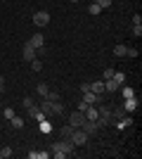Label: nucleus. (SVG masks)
Here are the masks:
<instances>
[{"instance_id": "obj_27", "label": "nucleus", "mask_w": 142, "mask_h": 159, "mask_svg": "<svg viewBox=\"0 0 142 159\" xmlns=\"http://www.w3.org/2000/svg\"><path fill=\"white\" fill-rule=\"evenodd\" d=\"M36 90H38V95H41V98H45V95H47V90H50V88H47L45 83H38V88H36Z\"/></svg>"}, {"instance_id": "obj_3", "label": "nucleus", "mask_w": 142, "mask_h": 159, "mask_svg": "<svg viewBox=\"0 0 142 159\" xmlns=\"http://www.w3.org/2000/svg\"><path fill=\"white\" fill-rule=\"evenodd\" d=\"M88 140H90V138L85 135V131H83V128H74V133H71V143H74L76 147H83Z\"/></svg>"}, {"instance_id": "obj_7", "label": "nucleus", "mask_w": 142, "mask_h": 159, "mask_svg": "<svg viewBox=\"0 0 142 159\" xmlns=\"http://www.w3.org/2000/svg\"><path fill=\"white\" fill-rule=\"evenodd\" d=\"M28 43L36 48V52H38V50H45V38H43V33H36V36H31V38H28Z\"/></svg>"}, {"instance_id": "obj_18", "label": "nucleus", "mask_w": 142, "mask_h": 159, "mask_svg": "<svg viewBox=\"0 0 142 159\" xmlns=\"http://www.w3.org/2000/svg\"><path fill=\"white\" fill-rule=\"evenodd\" d=\"M10 124H12V128H14V131H19V128H24V119H21V116H17V114H14L12 119H10Z\"/></svg>"}, {"instance_id": "obj_17", "label": "nucleus", "mask_w": 142, "mask_h": 159, "mask_svg": "<svg viewBox=\"0 0 142 159\" xmlns=\"http://www.w3.org/2000/svg\"><path fill=\"white\" fill-rule=\"evenodd\" d=\"M62 140H71V133H74V126L71 124H67V126H62Z\"/></svg>"}, {"instance_id": "obj_10", "label": "nucleus", "mask_w": 142, "mask_h": 159, "mask_svg": "<svg viewBox=\"0 0 142 159\" xmlns=\"http://www.w3.org/2000/svg\"><path fill=\"white\" fill-rule=\"evenodd\" d=\"M36 60V48L31 45V43H24V62H33Z\"/></svg>"}, {"instance_id": "obj_37", "label": "nucleus", "mask_w": 142, "mask_h": 159, "mask_svg": "<svg viewBox=\"0 0 142 159\" xmlns=\"http://www.w3.org/2000/svg\"><path fill=\"white\" fill-rule=\"evenodd\" d=\"M0 93H5V76L0 74Z\"/></svg>"}, {"instance_id": "obj_1", "label": "nucleus", "mask_w": 142, "mask_h": 159, "mask_svg": "<svg viewBox=\"0 0 142 159\" xmlns=\"http://www.w3.org/2000/svg\"><path fill=\"white\" fill-rule=\"evenodd\" d=\"M74 150H76V145L71 143V140H59V143H52V152H54V157H57V159H64V157H69V154H76Z\"/></svg>"}, {"instance_id": "obj_31", "label": "nucleus", "mask_w": 142, "mask_h": 159, "mask_svg": "<svg viewBox=\"0 0 142 159\" xmlns=\"http://www.w3.org/2000/svg\"><path fill=\"white\" fill-rule=\"evenodd\" d=\"M133 36H135V38L142 36V24H133Z\"/></svg>"}, {"instance_id": "obj_5", "label": "nucleus", "mask_w": 142, "mask_h": 159, "mask_svg": "<svg viewBox=\"0 0 142 159\" xmlns=\"http://www.w3.org/2000/svg\"><path fill=\"white\" fill-rule=\"evenodd\" d=\"M33 24H36V26H47V24H50V12L38 10V12L33 14Z\"/></svg>"}, {"instance_id": "obj_2", "label": "nucleus", "mask_w": 142, "mask_h": 159, "mask_svg": "<svg viewBox=\"0 0 142 159\" xmlns=\"http://www.w3.org/2000/svg\"><path fill=\"white\" fill-rule=\"evenodd\" d=\"M97 112H100V116H97V126L100 128L114 124V109H111V107H100Z\"/></svg>"}, {"instance_id": "obj_26", "label": "nucleus", "mask_w": 142, "mask_h": 159, "mask_svg": "<svg viewBox=\"0 0 142 159\" xmlns=\"http://www.w3.org/2000/svg\"><path fill=\"white\" fill-rule=\"evenodd\" d=\"M88 12H90V14H93V17H97V14H100V12H102V7H100V5H97V2H93V5H90V7H88Z\"/></svg>"}, {"instance_id": "obj_14", "label": "nucleus", "mask_w": 142, "mask_h": 159, "mask_svg": "<svg viewBox=\"0 0 142 159\" xmlns=\"http://www.w3.org/2000/svg\"><path fill=\"white\" fill-rule=\"evenodd\" d=\"M104 93H118V83H116L114 79L104 81Z\"/></svg>"}, {"instance_id": "obj_38", "label": "nucleus", "mask_w": 142, "mask_h": 159, "mask_svg": "<svg viewBox=\"0 0 142 159\" xmlns=\"http://www.w3.org/2000/svg\"><path fill=\"white\" fill-rule=\"evenodd\" d=\"M81 90H83V93H88V90H90V83H88V81H85V83H81Z\"/></svg>"}, {"instance_id": "obj_9", "label": "nucleus", "mask_w": 142, "mask_h": 159, "mask_svg": "<svg viewBox=\"0 0 142 159\" xmlns=\"http://www.w3.org/2000/svg\"><path fill=\"white\" fill-rule=\"evenodd\" d=\"M137 107H140V100H137L135 95H133V98H128V100H126V105H123V109H126L128 114H133V112H137Z\"/></svg>"}, {"instance_id": "obj_21", "label": "nucleus", "mask_w": 142, "mask_h": 159, "mask_svg": "<svg viewBox=\"0 0 142 159\" xmlns=\"http://www.w3.org/2000/svg\"><path fill=\"white\" fill-rule=\"evenodd\" d=\"M59 98H62V95L57 93V90H47V95H45V98H43V100H47V102H57V100H59Z\"/></svg>"}, {"instance_id": "obj_13", "label": "nucleus", "mask_w": 142, "mask_h": 159, "mask_svg": "<svg viewBox=\"0 0 142 159\" xmlns=\"http://www.w3.org/2000/svg\"><path fill=\"white\" fill-rule=\"evenodd\" d=\"M83 102H88V105H97V102H100V95H95L93 90H88V93H83Z\"/></svg>"}, {"instance_id": "obj_29", "label": "nucleus", "mask_w": 142, "mask_h": 159, "mask_svg": "<svg viewBox=\"0 0 142 159\" xmlns=\"http://www.w3.org/2000/svg\"><path fill=\"white\" fill-rule=\"evenodd\" d=\"M111 76H114V69H104L100 79H102V81H109V79H111Z\"/></svg>"}, {"instance_id": "obj_19", "label": "nucleus", "mask_w": 142, "mask_h": 159, "mask_svg": "<svg viewBox=\"0 0 142 159\" xmlns=\"http://www.w3.org/2000/svg\"><path fill=\"white\" fill-rule=\"evenodd\" d=\"M38 126H41V131H43V133H50V131H52V124L47 121V116H45V119H41V121H38Z\"/></svg>"}, {"instance_id": "obj_12", "label": "nucleus", "mask_w": 142, "mask_h": 159, "mask_svg": "<svg viewBox=\"0 0 142 159\" xmlns=\"http://www.w3.org/2000/svg\"><path fill=\"white\" fill-rule=\"evenodd\" d=\"M28 114H31V116H33L36 121H41V119H45V114H43V109L38 105H31L28 107Z\"/></svg>"}, {"instance_id": "obj_34", "label": "nucleus", "mask_w": 142, "mask_h": 159, "mask_svg": "<svg viewBox=\"0 0 142 159\" xmlns=\"http://www.w3.org/2000/svg\"><path fill=\"white\" fill-rule=\"evenodd\" d=\"M126 55H128V57H137V50H135V48H128V50H126Z\"/></svg>"}, {"instance_id": "obj_16", "label": "nucleus", "mask_w": 142, "mask_h": 159, "mask_svg": "<svg viewBox=\"0 0 142 159\" xmlns=\"http://www.w3.org/2000/svg\"><path fill=\"white\" fill-rule=\"evenodd\" d=\"M54 114H64V105H62L59 100L50 105V116H54Z\"/></svg>"}, {"instance_id": "obj_30", "label": "nucleus", "mask_w": 142, "mask_h": 159, "mask_svg": "<svg viewBox=\"0 0 142 159\" xmlns=\"http://www.w3.org/2000/svg\"><path fill=\"white\" fill-rule=\"evenodd\" d=\"M31 159H47V152H28Z\"/></svg>"}, {"instance_id": "obj_22", "label": "nucleus", "mask_w": 142, "mask_h": 159, "mask_svg": "<svg viewBox=\"0 0 142 159\" xmlns=\"http://www.w3.org/2000/svg\"><path fill=\"white\" fill-rule=\"evenodd\" d=\"M111 79H114L118 86H123V83H126V74H123V71H114V76H111Z\"/></svg>"}, {"instance_id": "obj_8", "label": "nucleus", "mask_w": 142, "mask_h": 159, "mask_svg": "<svg viewBox=\"0 0 142 159\" xmlns=\"http://www.w3.org/2000/svg\"><path fill=\"white\" fill-rule=\"evenodd\" d=\"M83 131H85V135H88V138H90V135H97V131H100V126H97V121H88V119H85V124H83Z\"/></svg>"}, {"instance_id": "obj_32", "label": "nucleus", "mask_w": 142, "mask_h": 159, "mask_svg": "<svg viewBox=\"0 0 142 159\" xmlns=\"http://www.w3.org/2000/svg\"><path fill=\"white\" fill-rule=\"evenodd\" d=\"M97 5L102 7V10H107V7H111V0H95Z\"/></svg>"}, {"instance_id": "obj_11", "label": "nucleus", "mask_w": 142, "mask_h": 159, "mask_svg": "<svg viewBox=\"0 0 142 159\" xmlns=\"http://www.w3.org/2000/svg\"><path fill=\"white\" fill-rule=\"evenodd\" d=\"M85 119L88 121H97V116H100V112H97V105H88V109H85Z\"/></svg>"}, {"instance_id": "obj_28", "label": "nucleus", "mask_w": 142, "mask_h": 159, "mask_svg": "<svg viewBox=\"0 0 142 159\" xmlns=\"http://www.w3.org/2000/svg\"><path fill=\"white\" fill-rule=\"evenodd\" d=\"M7 157H12V150L10 147H0V159H7Z\"/></svg>"}, {"instance_id": "obj_23", "label": "nucleus", "mask_w": 142, "mask_h": 159, "mask_svg": "<svg viewBox=\"0 0 142 159\" xmlns=\"http://www.w3.org/2000/svg\"><path fill=\"white\" fill-rule=\"evenodd\" d=\"M126 50H128V48H126V45H121V43H118V45L114 48V55H116V57H126Z\"/></svg>"}, {"instance_id": "obj_39", "label": "nucleus", "mask_w": 142, "mask_h": 159, "mask_svg": "<svg viewBox=\"0 0 142 159\" xmlns=\"http://www.w3.org/2000/svg\"><path fill=\"white\" fill-rule=\"evenodd\" d=\"M71 2H78V0H71Z\"/></svg>"}, {"instance_id": "obj_20", "label": "nucleus", "mask_w": 142, "mask_h": 159, "mask_svg": "<svg viewBox=\"0 0 142 159\" xmlns=\"http://www.w3.org/2000/svg\"><path fill=\"white\" fill-rule=\"evenodd\" d=\"M133 95H135V90H133V88H130V86H123V88H121V98H123V100L133 98Z\"/></svg>"}, {"instance_id": "obj_33", "label": "nucleus", "mask_w": 142, "mask_h": 159, "mask_svg": "<svg viewBox=\"0 0 142 159\" xmlns=\"http://www.w3.org/2000/svg\"><path fill=\"white\" fill-rule=\"evenodd\" d=\"M14 114H17V112H14V109H12V107H5V119H7V121H10V119H12V116H14Z\"/></svg>"}, {"instance_id": "obj_25", "label": "nucleus", "mask_w": 142, "mask_h": 159, "mask_svg": "<svg viewBox=\"0 0 142 159\" xmlns=\"http://www.w3.org/2000/svg\"><path fill=\"white\" fill-rule=\"evenodd\" d=\"M28 64H31V69H33V71H43V62L38 60V57H36L33 62H28Z\"/></svg>"}, {"instance_id": "obj_6", "label": "nucleus", "mask_w": 142, "mask_h": 159, "mask_svg": "<svg viewBox=\"0 0 142 159\" xmlns=\"http://www.w3.org/2000/svg\"><path fill=\"white\" fill-rule=\"evenodd\" d=\"M69 124H71V126H74V128H81L83 124H85V114L76 109L74 114H69Z\"/></svg>"}, {"instance_id": "obj_4", "label": "nucleus", "mask_w": 142, "mask_h": 159, "mask_svg": "<svg viewBox=\"0 0 142 159\" xmlns=\"http://www.w3.org/2000/svg\"><path fill=\"white\" fill-rule=\"evenodd\" d=\"M114 126L118 128V131L133 126V116H130V114H121V116H116V119H114Z\"/></svg>"}, {"instance_id": "obj_24", "label": "nucleus", "mask_w": 142, "mask_h": 159, "mask_svg": "<svg viewBox=\"0 0 142 159\" xmlns=\"http://www.w3.org/2000/svg\"><path fill=\"white\" fill-rule=\"evenodd\" d=\"M50 105H52V102H47V100H41V109H43V114H45V116H50Z\"/></svg>"}, {"instance_id": "obj_15", "label": "nucleus", "mask_w": 142, "mask_h": 159, "mask_svg": "<svg viewBox=\"0 0 142 159\" xmlns=\"http://www.w3.org/2000/svg\"><path fill=\"white\" fill-rule=\"evenodd\" d=\"M90 90H93V93L95 95H102V93H104V81H95V83H90Z\"/></svg>"}, {"instance_id": "obj_36", "label": "nucleus", "mask_w": 142, "mask_h": 159, "mask_svg": "<svg viewBox=\"0 0 142 159\" xmlns=\"http://www.w3.org/2000/svg\"><path fill=\"white\" fill-rule=\"evenodd\" d=\"M31 105H36V102H33V100H31V98H24V107H26V109H28V107H31Z\"/></svg>"}, {"instance_id": "obj_35", "label": "nucleus", "mask_w": 142, "mask_h": 159, "mask_svg": "<svg viewBox=\"0 0 142 159\" xmlns=\"http://www.w3.org/2000/svg\"><path fill=\"white\" fill-rule=\"evenodd\" d=\"M85 109H88V102H83V100H81V102H78V112H85Z\"/></svg>"}]
</instances>
